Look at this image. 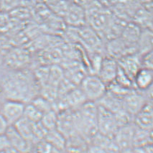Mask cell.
Wrapping results in <instances>:
<instances>
[{"mask_svg":"<svg viewBox=\"0 0 153 153\" xmlns=\"http://www.w3.org/2000/svg\"><path fill=\"white\" fill-rule=\"evenodd\" d=\"M1 94L5 99L25 103L35 98V83L28 75L20 70L10 69L0 76Z\"/></svg>","mask_w":153,"mask_h":153,"instance_id":"cell-1","label":"cell"},{"mask_svg":"<svg viewBox=\"0 0 153 153\" xmlns=\"http://www.w3.org/2000/svg\"><path fill=\"white\" fill-rule=\"evenodd\" d=\"M79 88L89 102H99L107 92V85L98 75L94 74L84 76L80 82Z\"/></svg>","mask_w":153,"mask_h":153,"instance_id":"cell-2","label":"cell"},{"mask_svg":"<svg viewBox=\"0 0 153 153\" xmlns=\"http://www.w3.org/2000/svg\"><path fill=\"white\" fill-rule=\"evenodd\" d=\"M120 127L116 115L98 104V133L103 137L113 138Z\"/></svg>","mask_w":153,"mask_h":153,"instance_id":"cell-3","label":"cell"},{"mask_svg":"<svg viewBox=\"0 0 153 153\" xmlns=\"http://www.w3.org/2000/svg\"><path fill=\"white\" fill-rule=\"evenodd\" d=\"M149 99L145 92L132 89L123 99L124 109L133 119L148 104Z\"/></svg>","mask_w":153,"mask_h":153,"instance_id":"cell-4","label":"cell"},{"mask_svg":"<svg viewBox=\"0 0 153 153\" xmlns=\"http://www.w3.org/2000/svg\"><path fill=\"white\" fill-rule=\"evenodd\" d=\"M26 104L20 101L5 99L0 114L7 122L9 125L14 126L24 117Z\"/></svg>","mask_w":153,"mask_h":153,"instance_id":"cell-5","label":"cell"},{"mask_svg":"<svg viewBox=\"0 0 153 153\" xmlns=\"http://www.w3.org/2000/svg\"><path fill=\"white\" fill-rule=\"evenodd\" d=\"M64 22L71 27L79 28L87 25L85 8L76 1H71L63 17Z\"/></svg>","mask_w":153,"mask_h":153,"instance_id":"cell-6","label":"cell"},{"mask_svg":"<svg viewBox=\"0 0 153 153\" xmlns=\"http://www.w3.org/2000/svg\"><path fill=\"white\" fill-rule=\"evenodd\" d=\"M119 66L129 78L133 81L139 71L143 67V57L138 53L124 56L118 60Z\"/></svg>","mask_w":153,"mask_h":153,"instance_id":"cell-7","label":"cell"},{"mask_svg":"<svg viewBox=\"0 0 153 153\" xmlns=\"http://www.w3.org/2000/svg\"><path fill=\"white\" fill-rule=\"evenodd\" d=\"M119 71L118 60L111 57L103 58L97 75L107 85V86L116 79Z\"/></svg>","mask_w":153,"mask_h":153,"instance_id":"cell-8","label":"cell"},{"mask_svg":"<svg viewBox=\"0 0 153 153\" xmlns=\"http://www.w3.org/2000/svg\"><path fill=\"white\" fill-rule=\"evenodd\" d=\"M79 38L88 50L98 53L97 51L101 45V40L100 35L97 31L86 25L79 28Z\"/></svg>","mask_w":153,"mask_h":153,"instance_id":"cell-9","label":"cell"},{"mask_svg":"<svg viewBox=\"0 0 153 153\" xmlns=\"http://www.w3.org/2000/svg\"><path fill=\"white\" fill-rule=\"evenodd\" d=\"M10 140L12 149L19 153H30L34 145L25 138L14 126H10L6 133Z\"/></svg>","mask_w":153,"mask_h":153,"instance_id":"cell-10","label":"cell"},{"mask_svg":"<svg viewBox=\"0 0 153 153\" xmlns=\"http://www.w3.org/2000/svg\"><path fill=\"white\" fill-rule=\"evenodd\" d=\"M142 27L134 21H130L124 27L121 38L129 48L137 52V42L141 35Z\"/></svg>","mask_w":153,"mask_h":153,"instance_id":"cell-11","label":"cell"},{"mask_svg":"<svg viewBox=\"0 0 153 153\" xmlns=\"http://www.w3.org/2000/svg\"><path fill=\"white\" fill-rule=\"evenodd\" d=\"M153 85V71L143 66L134 79V87L136 90L147 92Z\"/></svg>","mask_w":153,"mask_h":153,"instance_id":"cell-12","label":"cell"},{"mask_svg":"<svg viewBox=\"0 0 153 153\" xmlns=\"http://www.w3.org/2000/svg\"><path fill=\"white\" fill-rule=\"evenodd\" d=\"M134 124L141 129L153 131V104L149 101L134 118Z\"/></svg>","mask_w":153,"mask_h":153,"instance_id":"cell-13","label":"cell"},{"mask_svg":"<svg viewBox=\"0 0 153 153\" xmlns=\"http://www.w3.org/2000/svg\"><path fill=\"white\" fill-rule=\"evenodd\" d=\"M137 53L143 57L153 51V30L142 28L137 42Z\"/></svg>","mask_w":153,"mask_h":153,"instance_id":"cell-14","label":"cell"},{"mask_svg":"<svg viewBox=\"0 0 153 153\" xmlns=\"http://www.w3.org/2000/svg\"><path fill=\"white\" fill-rule=\"evenodd\" d=\"M43 115L44 114L33 104L30 103L26 104L24 117L27 120L34 123H37L41 121Z\"/></svg>","mask_w":153,"mask_h":153,"instance_id":"cell-15","label":"cell"},{"mask_svg":"<svg viewBox=\"0 0 153 153\" xmlns=\"http://www.w3.org/2000/svg\"><path fill=\"white\" fill-rule=\"evenodd\" d=\"M36 153H61L62 150L51 145L45 140H42L35 145Z\"/></svg>","mask_w":153,"mask_h":153,"instance_id":"cell-16","label":"cell"},{"mask_svg":"<svg viewBox=\"0 0 153 153\" xmlns=\"http://www.w3.org/2000/svg\"><path fill=\"white\" fill-rule=\"evenodd\" d=\"M31 103L35 105L37 108H38L44 114L47 112H49L53 110L50 103L43 98H35L32 101Z\"/></svg>","mask_w":153,"mask_h":153,"instance_id":"cell-17","label":"cell"},{"mask_svg":"<svg viewBox=\"0 0 153 153\" xmlns=\"http://www.w3.org/2000/svg\"><path fill=\"white\" fill-rule=\"evenodd\" d=\"M18 0H0V9L3 11H8L16 7Z\"/></svg>","mask_w":153,"mask_h":153,"instance_id":"cell-18","label":"cell"},{"mask_svg":"<svg viewBox=\"0 0 153 153\" xmlns=\"http://www.w3.org/2000/svg\"><path fill=\"white\" fill-rule=\"evenodd\" d=\"M11 149V144L7 134H0V152H6Z\"/></svg>","mask_w":153,"mask_h":153,"instance_id":"cell-19","label":"cell"},{"mask_svg":"<svg viewBox=\"0 0 153 153\" xmlns=\"http://www.w3.org/2000/svg\"><path fill=\"white\" fill-rule=\"evenodd\" d=\"M143 66L153 71V51L143 56Z\"/></svg>","mask_w":153,"mask_h":153,"instance_id":"cell-20","label":"cell"},{"mask_svg":"<svg viewBox=\"0 0 153 153\" xmlns=\"http://www.w3.org/2000/svg\"><path fill=\"white\" fill-rule=\"evenodd\" d=\"M10 127V126L9 125L7 122L5 120L2 115L0 114V134H6Z\"/></svg>","mask_w":153,"mask_h":153,"instance_id":"cell-21","label":"cell"},{"mask_svg":"<svg viewBox=\"0 0 153 153\" xmlns=\"http://www.w3.org/2000/svg\"><path fill=\"white\" fill-rule=\"evenodd\" d=\"M143 7H149L153 5V0H139Z\"/></svg>","mask_w":153,"mask_h":153,"instance_id":"cell-22","label":"cell"},{"mask_svg":"<svg viewBox=\"0 0 153 153\" xmlns=\"http://www.w3.org/2000/svg\"><path fill=\"white\" fill-rule=\"evenodd\" d=\"M4 101H5V98L4 97V96L2 95V94L0 93V111H1V107H2Z\"/></svg>","mask_w":153,"mask_h":153,"instance_id":"cell-23","label":"cell"},{"mask_svg":"<svg viewBox=\"0 0 153 153\" xmlns=\"http://www.w3.org/2000/svg\"><path fill=\"white\" fill-rule=\"evenodd\" d=\"M2 63H4V58H1V57H0V67Z\"/></svg>","mask_w":153,"mask_h":153,"instance_id":"cell-24","label":"cell"},{"mask_svg":"<svg viewBox=\"0 0 153 153\" xmlns=\"http://www.w3.org/2000/svg\"><path fill=\"white\" fill-rule=\"evenodd\" d=\"M0 93H1V84H0Z\"/></svg>","mask_w":153,"mask_h":153,"instance_id":"cell-25","label":"cell"},{"mask_svg":"<svg viewBox=\"0 0 153 153\" xmlns=\"http://www.w3.org/2000/svg\"><path fill=\"white\" fill-rule=\"evenodd\" d=\"M150 102H152V104H153V101H150Z\"/></svg>","mask_w":153,"mask_h":153,"instance_id":"cell-26","label":"cell"}]
</instances>
